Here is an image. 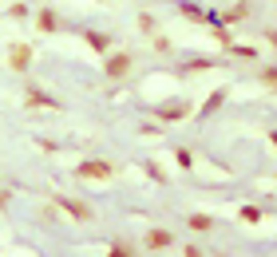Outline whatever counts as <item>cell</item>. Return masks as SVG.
<instances>
[{
	"label": "cell",
	"mask_w": 277,
	"mask_h": 257,
	"mask_svg": "<svg viewBox=\"0 0 277 257\" xmlns=\"http://www.w3.org/2000/svg\"><path fill=\"white\" fill-rule=\"evenodd\" d=\"M83 174H88V178H107V174H111V167H103V162H88V167H83Z\"/></svg>",
	"instance_id": "obj_1"
},
{
	"label": "cell",
	"mask_w": 277,
	"mask_h": 257,
	"mask_svg": "<svg viewBox=\"0 0 277 257\" xmlns=\"http://www.w3.org/2000/svg\"><path fill=\"white\" fill-rule=\"evenodd\" d=\"M107 72H111V76H123V72H127V60H123V56H115V60L107 63Z\"/></svg>",
	"instance_id": "obj_2"
},
{
	"label": "cell",
	"mask_w": 277,
	"mask_h": 257,
	"mask_svg": "<svg viewBox=\"0 0 277 257\" xmlns=\"http://www.w3.org/2000/svg\"><path fill=\"white\" fill-rule=\"evenodd\" d=\"M166 242H171V233H162V229H159V233H151V245H166Z\"/></svg>",
	"instance_id": "obj_3"
},
{
	"label": "cell",
	"mask_w": 277,
	"mask_h": 257,
	"mask_svg": "<svg viewBox=\"0 0 277 257\" xmlns=\"http://www.w3.org/2000/svg\"><path fill=\"white\" fill-rule=\"evenodd\" d=\"M111 257H127V249H111Z\"/></svg>",
	"instance_id": "obj_4"
}]
</instances>
